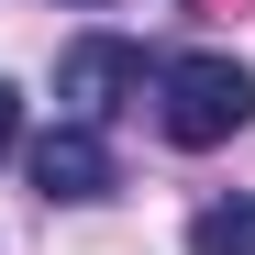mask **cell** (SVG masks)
Returning <instances> with one entry per match:
<instances>
[{"label": "cell", "instance_id": "6da1fadb", "mask_svg": "<svg viewBox=\"0 0 255 255\" xmlns=\"http://www.w3.org/2000/svg\"><path fill=\"white\" fill-rule=\"evenodd\" d=\"M155 133L166 144H189V155H211V144H233L244 122H255V78L233 67V56H155Z\"/></svg>", "mask_w": 255, "mask_h": 255}, {"label": "cell", "instance_id": "7a4b0ae2", "mask_svg": "<svg viewBox=\"0 0 255 255\" xmlns=\"http://www.w3.org/2000/svg\"><path fill=\"white\" fill-rule=\"evenodd\" d=\"M155 89V56L144 45H122V33H78V45H67V67H56V122H78V133H111V122L122 111H133Z\"/></svg>", "mask_w": 255, "mask_h": 255}, {"label": "cell", "instance_id": "3957f363", "mask_svg": "<svg viewBox=\"0 0 255 255\" xmlns=\"http://www.w3.org/2000/svg\"><path fill=\"white\" fill-rule=\"evenodd\" d=\"M22 178L45 200H111L122 166H111V133H78V122H45V133L22 144Z\"/></svg>", "mask_w": 255, "mask_h": 255}, {"label": "cell", "instance_id": "277c9868", "mask_svg": "<svg viewBox=\"0 0 255 255\" xmlns=\"http://www.w3.org/2000/svg\"><path fill=\"white\" fill-rule=\"evenodd\" d=\"M189 255H255V200H211V211H189Z\"/></svg>", "mask_w": 255, "mask_h": 255}, {"label": "cell", "instance_id": "5b68a950", "mask_svg": "<svg viewBox=\"0 0 255 255\" xmlns=\"http://www.w3.org/2000/svg\"><path fill=\"white\" fill-rule=\"evenodd\" d=\"M11 155H22V89L0 78V166H11Z\"/></svg>", "mask_w": 255, "mask_h": 255}, {"label": "cell", "instance_id": "8992f818", "mask_svg": "<svg viewBox=\"0 0 255 255\" xmlns=\"http://www.w3.org/2000/svg\"><path fill=\"white\" fill-rule=\"evenodd\" d=\"M56 11H100V0H56Z\"/></svg>", "mask_w": 255, "mask_h": 255}]
</instances>
